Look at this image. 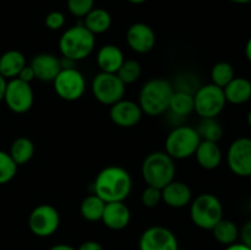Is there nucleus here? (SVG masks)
<instances>
[{"mask_svg": "<svg viewBox=\"0 0 251 250\" xmlns=\"http://www.w3.org/2000/svg\"><path fill=\"white\" fill-rule=\"evenodd\" d=\"M93 194L100 196L105 203L124 201L132 189V179L129 172L119 166L103 168L92 184Z\"/></svg>", "mask_w": 251, "mask_h": 250, "instance_id": "1", "label": "nucleus"}, {"mask_svg": "<svg viewBox=\"0 0 251 250\" xmlns=\"http://www.w3.org/2000/svg\"><path fill=\"white\" fill-rule=\"evenodd\" d=\"M173 92L174 87L168 80L159 77L151 78L140 90L137 103L144 114L157 117L168 110Z\"/></svg>", "mask_w": 251, "mask_h": 250, "instance_id": "2", "label": "nucleus"}, {"mask_svg": "<svg viewBox=\"0 0 251 250\" xmlns=\"http://www.w3.org/2000/svg\"><path fill=\"white\" fill-rule=\"evenodd\" d=\"M95 46V34L91 33L82 24L68 28L59 39V50L61 55L75 63L90 56Z\"/></svg>", "mask_w": 251, "mask_h": 250, "instance_id": "3", "label": "nucleus"}, {"mask_svg": "<svg viewBox=\"0 0 251 250\" xmlns=\"http://www.w3.org/2000/svg\"><path fill=\"white\" fill-rule=\"evenodd\" d=\"M174 159L166 151H154L145 157L141 166V174L145 183L150 186L163 189L176 176Z\"/></svg>", "mask_w": 251, "mask_h": 250, "instance_id": "4", "label": "nucleus"}, {"mask_svg": "<svg viewBox=\"0 0 251 250\" xmlns=\"http://www.w3.org/2000/svg\"><path fill=\"white\" fill-rule=\"evenodd\" d=\"M190 218L196 227L211 230L223 218V206L213 194H201L190 202Z\"/></svg>", "mask_w": 251, "mask_h": 250, "instance_id": "5", "label": "nucleus"}, {"mask_svg": "<svg viewBox=\"0 0 251 250\" xmlns=\"http://www.w3.org/2000/svg\"><path fill=\"white\" fill-rule=\"evenodd\" d=\"M201 142L195 127L180 125L172 130L166 139V152L173 159H185L195 154Z\"/></svg>", "mask_w": 251, "mask_h": 250, "instance_id": "6", "label": "nucleus"}, {"mask_svg": "<svg viewBox=\"0 0 251 250\" xmlns=\"http://www.w3.org/2000/svg\"><path fill=\"white\" fill-rule=\"evenodd\" d=\"M225 92L223 88L207 83L196 90L194 93V112L198 113L201 119L216 118L222 113L226 107Z\"/></svg>", "mask_w": 251, "mask_h": 250, "instance_id": "7", "label": "nucleus"}, {"mask_svg": "<svg viewBox=\"0 0 251 250\" xmlns=\"http://www.w3.org/2000/svg\"><path fill=\"white\" fill-rule=\"evenodd\" d=\"M92 95L96 100L104 105H113L123 100L125 85L117 74L98 73L91 83Z\"/></svg>", "mask_w": 251, "mask_h": 250, "instance_id": "8", "label": "nucleus"}, {"mask_svg": "<svg viewBox=\"0 0 251 250\" xmlns=\"http://www.w3.org/2000/svg\"><path fill=\"white\" fill-rule=\"evenodd\" d=\"M53 85L56 95L68 102L80 100L86 91L85 76L76 68L61 69Z\"/></svg>", "mask_w": 251, "mask_h": 250, "instance_id": "9", "label": "nucleus"}, {"mask_svg": "<svg viewBox=\"0 0 251 250\" xmlns=\"http://www.w3.org/2000/svg\"><path fill=\"white\" fill-rule=\"evenodd\" d=\"M60 225L58 210L49 203H42L34 207L28 217V227L34 235L41 238L50 237Z\"/></svg>", "mask_w": 251, "mask_h": 250, "instance_id": "10", "label": "nucleus"}, {"mask_svg": "<svg viewBox=\"0 0 251 250\" xmlns=\"http://www.w3.org/2000/svg\"><path fill=\"white\" fill-rule=\"evenodd\" d=\"M34 95L31 85L20 78H12L6 83L4 102L11 112L24 114L33 105Z\"/></svg>", "mask_w": 251, "mask_h": 250, "instance_id": "11", "label": "nucleus"}, {"mask_svg": "<svg viewBox=\"0 0 251 250\" xmlns=\"http://www.w3.org/2000/svg\"><path fill=\"white\" fill-rule=\"evenodd\" d=\"M227 163L235 175H251V139L239 137L230 144L227 153Z\"/></svg>", "mask_w": 251, "mask_h": 250, "instance_id": "12", "label": "nucleus"}, {"mask_svg": "<svg viewBox=\"0 0 251 250\" xmlns=\"http://www.w3.org/2000/svg\"><path fill=\"white\" fill-rule=\"evenodd\" d=\"M140 250H179L178 239L169 228L152 225L145 229L140 237Z\"/></svg>", "mask_w": 251, "mask_h": 250, "instance_id": "13", "label": "nucleus"}, {"mask_svg": "<svg viewBox=\"0 0 251 250\" xmlns=\"http://www.w3.org/2000/svg\"><path fill=\"white\" fill-rule=\"evenodd\" d=\"M142 109L139 103L130 100H120L110 105L109 117L115 125L120 127H132L140 123L142 118Z\"/></svg>", "mask_w": 251, "mask_h": 250, "instance_id": "14", "label": "nucleus"}, {"mask_svg": "<svg viewBox=\"0 0 251 250\" xmlns=\"http://www.w3.org/2000/svg\"><path fill=\"white\" fill-rule=\"evenodd\" d=\"M126 42L131 50L139 54H146L154 48L156 33L149 25L136 22L127 28Z\"/></svg>", "mask_w": 251, "mask_h": 250, "instance_id": "15", "label": "nucleus"}, {"mask_svg": "<svg viewBox=\"0 0 251 250\" xmlns=\"http://www.w3.org/2000/svg\"><path fill=\"white\" fill-rule=\"evenodd\" d=\"M29 65L33 69L36 78L44 82H53L54 78L61 70L60 59L54 54L49 53H41L34 55Z\"/></svg>", "mask_w": 251, "mask_h": 250, "instance_id": "16", "label": "nucleus"}, {"mask_svg": "<svg viewBox=\"0 0 251 250\" xmlns=\"http://www.w3.org/2000/svg\"><path fill=\"white\" fill-rule=\"evenodd\" d=\"M130 220H131V212L124 203V201H115V202L105 203L100 221L109 229L122 230L127 227Z\"/></svg>", "mask_w": 251, "mask_h": 250, "instance_id": "17", "label": "nucleus"}, {"mask_svg": "<svg viewBox=\"0 0 251 250\" xmlns=\"http://www.w3.org/2000/svg\"><path fill=\"white\" fill-rule=\"evenodd\" d=\"M193 200L190 186L184 181L173 180L162 189V201L173 208H181L188 206Z\"/></svg>", "mask_w": 251, "mask_h": 250, "instance_id": "18", "label": "nucleus"}, {"mask_svg": "<svg viewBox=\"0 0 251 250\" xmlns=\"http://www.w3.org/2000/svg\"><path fill=\"white\" fill-rule=\"evenodd\" d=\"M97 65L102 73L117 74L125 58L122 49L115 44H105L97 51Z\"/></svg>", "mask_w": 251, "mask_h": 250, "instance_id": "19", "label": "nucleus"}, {"mask_svg": "<svg viewBox=\"0 0 251 250\" xmlns=\"http://www.w3.org/2000/svg\"><path fill=\"white\" fill-rule=\"evenodd\" d=\"M195 157L201 168L212 171V169L220 167L221 162H222V150H221L218 142L201 140L195 151Z\"/></svg>", "mask_w": 251, "mask_h": 250, "instance_id": "20", "label": "nucleus"}, {"mask_svg": "<svg viewBox=\"0 0 251 250\" xmlns=\"http://www.w3.org/2000/svg\"><path fill=\"white\" fill-rule=\"evenodd\" d=\"M226 100L232 104H244L251 98V81L245 77H234L225 88Z\"/></svg>", "mask_w": 251, "mask_h": 250, "instance_id": "21", "label": "nucleus"}, {"mask_svg": "<svg viewBox=\"0 0 251 250\" xmlns=\"http://www.w3.org/2000/svg\"><path fill=\"white\" fill-rule=\"evenodd\" d=\"M25 66L26 58L19 50H7L0 56V75L5 80L16 78Z\"/></svg>", "mask_w": 251, "mask_h": 250, "instance_id": "22", "label": "nucleus"}, {"mask_svg": "<svg viewBox=\"0 0 251 250\" xmlns=\"http://www.w3.org/2000/svg\"><path fill=\"white\" fill-rule=\"evenodd\" d=\"M83 26L92 34H100L107 32L112 25V16L109 12L100 7H93L85 17H83Z\"/></svg>", "mask_w": 251, "mask_h": 250, "instance_id": "23", "label": "nucleus"}, {"mask_svg": "<svg viewBox=\"0 0 251 250\" xmlns=\"http://www.w3.org/2000/svg\"><path fill=\"white\" fill-rule=\"evenodd\" d=\"M211 230H212L215 239L220 244L226 245V247L237 243L238 238L240 235V230L238 225L233 221L226 220V218H222Z\"/></svg>", "mask_w": 251, "mask_h": 250, "instance_id": "24", "label": "nucleus"}, {"mask_svg": "<svg viewBox=\"0 0 251 250\" xmlns=\"http://www.w3.org/2000/svg\"><path fill=\"white\" fill-rule=\"evenodd\" d=\"M168 109L178 117H186L194 112V95L189 91H174Z\"/></svg>", "mask_w": 251, "mask_h": 250, "instance_id": "25", "label": "nucleus"}, {"mask_svg": "<svg viewBox=\"0 0 251 250\" xmlns=\"http://www.w3.org/2000/svg\"><path fill=\"white\" fill-rule=\"evenodd\" d=\"M105 202L96 194L86 196L80 205V213L86 221L97 222L102 220L103 211H104Z\"/></svg>", "mask_w": 251, "mask_h": 250, "instance_id": "26", "label": "nucleus"}, {"mask_svg": "<svg viewBox=\"0 0 251 250\" xmlns=\"http://www.w3.org/2000/svg\"><path fill=\"white\" fill-rule=\"evenodd\" d=\"M10 156L17 166L26 164L34 154V145L27 137H17L10 147Z\"/></svg>", "mask_w": 251, "mask_h": 250, "instance_id": "27", "label": "nucleus"}, {"mask_svg": "<svg viewBox=\"0 0 251 250\" xmlns=\"http://www.w3.org/2000/svg\"><path fill=\"white\" fill-rule=\"evenodd\" d=\"M195 129L203 141L218 142L223 136V127L216 118H205Z\"/></svg>", "mask_w": 251, "mask_h": 250, "instance_id": "28", "label": "nucleus"}, {"mask_svg": "<svg viewBox=\"0 0 251 250\" xmlns=\"http://www.w3.org/2000/svg\"><path fill=\"white\" fill-rule=\"evenodd\" d=\"M234 77V69L227 61H220V63L215 64L211 70L212 83L221 88H225Z\"/></svg>", "mask_w": 251, "mask_h": 250, "instance_id": "29", "label": "nucleus"}, {"mask_svg": "<svg viewBox=\"0 0 251 250\" xmlns=\"http://www.w3.org/2000/svg\"><path fill=\"white\" fill-rule=\"evenodd\" d=\"M142 74L141 64L134 59H129V60H124L122 64L120 69L118 70L117 75L120 80L123 81L125 86L130 85V83L136 82L140 78Z\"/></svg>", "mask_w": 251, "mask_h": 250, "instance_id": "30", "label": "nucleus"}, {"mask_svg": "<svg viewBox=\"0 0 251 250\" xmlns=\"http://www.w3.org/2000/svg\"><path fill=\"white\" fill-rule=\"evenodd\" d=\"M17 167L19 166L15 163L10 153L0 150V185L14 179L17 173Z\"/></svg>", "mask_w": 251, "mask_h": 250, "instance_id": "31", "label": "nucleus"}, {"mask_svg": "<svg viewBox=\"0 0 251 250\" xmlns=\"http://www.w3.org/2000/svg\"><path fill=\"white\" fill-rule=\"evenodd\" d=\"M162 201V189L147 185L141 194V202L145 207H156Z\"/></svg>", "mask_w": 251, "mask_h": 250, "instance_id": "32", "label": "nucleus"}, {"mask_svg": "<svg viewBox=\"0 0 251 250\" xmlns=\"http://www.w3.org/2000/svg\"><path fill=\"white\" fill-rule=\"evenodd\" d=\"M95 0H68V9L74 16L85 17L93 9Z\"/></svg>", "mask_w": 251, "mask_h": 250, "instance_id": "33", "label": "nucleus"}, {"mask_svg": "<svg viewBox=\"0 0 251 250\" xmlns=\"http://www.w3.org/2000/svg\"><path fill=\"white\" fill-rule=\"evenodd\" d=\"M46 26L51 31H58L65 25V16L60 11H51L46 16Z\"/></svg>", "mask_w": 251, "mask_h": 250, "instance_id": "34", "label": "nucleus"}, {"mask_svg": "<svg viewBox=\"0 0 251 250\" xmlns=\"http://www.w3.org/2000/svg\"><path fill=\"white\" fill-rule=\"evenodd\" d=\"M17 78H20V80L25 81V82L27 83H31V81H33L34 78H36V76H34V71L33 69L31 68V65H27L26 64V66L20 71Z\"/></svg>", "mask_w": 251, "mask_h": 250, "instance_id": "35", "label": "nucleus"}, {"mask_svg": "<svg viewBox=\"0 0 251 250\" xmlns=\"http://www.w3.org/2000/svg\"><path fill=\"white\" fill-rule=\"evenodd\" d=\"M239 237L242 238V243L251 248V220L243 225Z\"/></svg>", "mask_w": 251, "mask_h": 250, "instance_id": "36", "label": "nucleus"}, {"mask_svg": "<svg viewBox=\"0 0 251 250\" xmlns=\"http://www.w3.org/2000/svg\"><path fill=\"white\" fill-rule=\"evenodd\" d=\"M77 250H103V247L96 240H86L77 248Z\"/></svg>", "mask_w": 251, "mask_h": 250, "instance_id": "37", "label": "nucleus"}, {"mask_svg": "<svg viewBox=\"0 0 251 250\" xmlns=\"http://www.w3.org/2000/svg\"><path fill=\"white\" fill-rule=\"evenodd\" d=\"M226 250H251V248L245 245L244 243H234L232 245H228Z\"/></svg>", "mask_w": 251, "mask_h": 250, "instance_id": "38", "label": "nucleus"}, {"mask_svg": "<svg viewBox=\"0 0 251 250\" xmlns=\"http://www.w3.org/2000/svg\"><path fill=\"white\" fill-rule=\"evenodd\" d=\"M6 83H7V80H5V78L0 75V102H1V100H4L5 90H6Z\"/></svg>", "mask_w": 251, "mask_h": 250, "instance_id": "39", "label": "nucleus"}, {"mask_svg": "<svg viewBox=\"0 0 251 250\" xmlns=\"http://www.w3.org/2000/svg\"><path fill=\"white\" fill-rule=\"evenodd\" d=\"M49 250H77V249L71 247V245L69 244H56V245H53Z\"/></svg>", "mask_w": 251, "mask_h": 250, "instance_id": "40", "label": "nucleus"}, {"mask_svg": "<svg viewBox=\"0 0 251 250\" xmlns=\"http://www.w3.org/2000/svg\"><path fill=\"white\" fill-rule=\"evenodd\" d=\"M245 55H247L248 60L251 63V37L249 38V41L247 42V46H245Z\"/></svg>", "mask_w": 251, "mask_h": 250, "instance_id": "41", "label": "nucleus"}, {"mask_svg": "<svg viewBox=\"0 0 251 250\" xmlns=\"http://www.w3.org/2000/svg\"><path fill=\"white\" fill-rule=\"evenodd\" d=\"M129 2H131V4H135V5H140V4H144L145 1H147V0H127Z\"/></svg>", "mask_w": 251, "mask_h": 250, "instance_id": "42", "label": "nucleus"}, {"mask_svg": "<svg viewBox=\"0 0 251 250\" xmlns=\"http://www.w3.org/2000/svg\"><path fill=\"white\" fill-rule=\"evenodd\" d=\"M233 2H237V4H248V2H251V0H230Z\"/></svg>", "mask_w": 251, "mask_h": 250, "instance_id": "43", "label": "nucleus"}, {"mask_svg": "<svg viewBox=\"0 0 251 250\" xmlns=\"http://www.w3.org/2000/svg\"><path fill=\"white\" fill-rule=\"evenodd\" d=\"M248 124H249L251 127V110L249 112V114H248Z\"/></svg>", "mask_w": 251, "mask_h": 250, "instance_id": "44", "label": "nucleus"}, {"mask_svg": "<svg viewBox=\"0 0 251 250\" xmlns=\"http://www.w3.org/2000/svg\"><path fill=\"white\" fill-rule=\"evenodd\" d=\"M249 210H250V212H251V198H250V201H249Z\"/></svg>", "mask_w": 251, "mask_h": 250, "instance_id": "45", "label": "nucleus"}, {"mask_svg": "<svg viewBox=\"0 0 251 250\" xmlns=\"http://www.w3.org/2000/svg\"><path fill=\"white\" fill-rule=\"evenodd\" d=\"M179 250H181V249H180V248H179Z\"/></svg>", "mask_w": 251, "mask_h": 250, "instance_id": "46", "label": "nucleus"}, {"mask_svg": "<svg viewBox=\"0 0 251 250\" xmlns=\"http://www.w3.org/2000/svg\"><path fill=\"white\" fill-rule=\"evenodd\" d=\"M249 178H251V175H250V176H249Z\"/></svg>", "mask_w": 251, "mask_h": 250, "instance_id": "47", "label": "nucleus"}]
</instances>
